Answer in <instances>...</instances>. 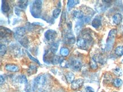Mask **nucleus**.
Segmentation results:
<instances>
[{"label": "nucleus", "instance_id": "obj_26", "mask_svg": "<svg viewBox=\"0 0 123 92\" xmlns=\"http://www.w3.org/2000/svg\"><path fill=\"white\" fill-rule=\"evenodd\" d=\"M18 6L20 8L26 9L28 5V1H18Z\"/></svg>", "mask_w": 123, "mask_h": 92}, {"label": "nucleus", "instance_id": "obj_24", "mask_svg": "<svg viewBox=\"0 0 123 92\" xmlns=\"http://www.w3.org/2000/svg\"><path fill=\"white\" fill-rule=\"evenodd\" d=\"M62 60L63 59L60 57L59 56H54V57H53L52 60V63L53 65H57V64L60 63Z\"/></svg>", "mask_w": 123, "mask_h": 92}, {"label": "nucleus", "instance_id": "obj_15", "mask_svg": "<svg viewBox=\"0 0 123 92\" xmlns=\"http://www.w3.org/2000/svg\"><path fill=\"white\" fill-rule=\"evenodd\" d=\"M92 24V26L93 27L97 29L101 26L102 23H101V21L99 19L95 18L93 19V21H92V24Z\"/></svg>", "mask_w": 123, "mask_h": 92}, {"label": "nucleus", "instance_id": "obj_27", "mask_svg": "<svg viewBox=\"0 0 123 92\" xmlns=\"http://www.w3.org/2000/svg\"><path fill=\"white\" fill-rule=\"evenodd\" d=\"M113 74L117 76H122L123 71L121 68L117 67L115 69L113 70Z\"/></svg>", "mask_w": 123, "mask_h": 92}, {"label": "nucleus", "instance_id": "obj_2", "mask_svg": "<svg viewBox=\"0 0 123 92\" xmlns=\"http://www.w3.org/2000/svg\"><path fill=\"white\" fill-rule=\"evenodd\" d=\"M90 42V37H89V35H85L82 37H79L77 40V45L80 48L85 49Z\"/></svg>", "mask_w": 123, "mask_h": 92}, {"label": "nucleus", "instance_id": "obj_1", "mask_svg": "<svg viewBox=\"0 0 123 92\" xmlns=\"http://www.w3.org/2000/svg\"><path fill=\"white\" fill-rule=\"evenodd\" d=\"M116 32L117 31L115 29H112L110 31L107 40V49L108 51H110L112 49L115 38L116 35Z\"/></svg>", "mask_w": 123, "mask_h": 92}, {"label": "nucleus", "instance_id": "obj_3", "mask_svg": "<svg viewBox=\"0 0 123 92\" xmlns=\"http://www.w3.org/2000/svg\"><path fill=\"white\" fill-rule=\"evenodd\" d=\"M84 80L82 79H77L74 80V81L71 84L70 88L73 90H77L82 86Z\"/></svg>", "mask_w": 123, "mask_h": 92}, {"label": "nucleus", "instance_id": "obj_12", "mask_svg": "<svg viewBox=\"0 0 123 92\" xmlns=\"http://www.w3.org/2000/svg\"><path fill=\"white\" fill-rule=\"evenodd\" d=\"M123 84V81L121 79L119 78H115L112 81V84L115 88H119L122 86Z\"/></svg>", "mask_w": 123, "mask_h": 92}, {"label": "nucleus", "instance_id": "obj_25", "mask_svg": "<svg viewBox=\"0 0 123 92\" xmlns=\"http://www.w3.org/2000/svg\"><path fill=\"white\" fill-rule=\"evenodd\" d=\"M58 47H59V45L57 43H53L51 45L50 48V51L52 54H55L57 52L58 50Z\"/></svg>", "mask_w": 123, "mask_h": 92}, {"label": "nucleus", "instance_id": "obj_29", "mask_svg": "<svg viewBox=\"0 0 123 92\" xmlns=\"http://www.w3.org/2000/svg\"><path fill=\"white\" fill-rule=\"evenodd\" d=\"M61 10L60 9H56L53 11V17L55 18H57L60 14Z\"/></svg>", "mask_w": 123, "mask_h": 92}, {"label": "nucleus", "instance_id": "obj_7", "mask_svg": "<svg viewBox=\"0 0 123 92\" xmlns=\"http://www.w3.org/2000/svg\"><path fill=\"white\" fill-rule=\"evenodd\" d=\"M64 40V43L67 44H73L75 43V37L72 34H66Z\"/></svg>", "mask_w": 123, "mask_h": 92}, {"label": "nucleus", "instance_id": "obj_19", "mask_svg": "<svg viewBox=\"0 0 123 92\" xmlns=\"http://www.w3.org/2000/svg\"><path fill=\"white\" fill-rule=\"evenodd\" d=\"M113 79H112V76L111 75L107 74H105V76H104V79L103 81L106 84H110L112 82Z\"/></svg>", "mask_w": 123, "mask_h": 92}, {"label": "nucleus", "instance_id": "obj_36", "mask_svg": "<svg viewBox=\"0 0 123 92\" xmlns=\"http://www.w3.org/2000/svg\"></svg>", "mask_w": 123, "mask_h": 92}, {"label": "nucleus", "instance_id": "obj_6", "mask_svg": "<svg viewBox=\"0 0 123 92\" xmlns=\"http://www.w3.org/2000/svg\"><path fill=\"white\" fill-rule=\"evenodd\" d=\"M42 1H34L32 4V6L31 7V10L32 11H35V14H37V12L40 11L41 8H42Z\"/></svg>", "mask_w": 123, "mask_h": 92}, {"label": "nucleus", "instance_id": "obj_18", "mask_svg": "<svg viewBox=\"0 0 123 92\" xmlns=\"http://www.w3.org/2000/svg\"><path fill=\"white\" fill-rule=\"evenodd\" d=\"M37 72V65H31L29 67V68H28L27 70L28 74L30 75H32L35 74Z\"/></svg>", "mask_w": 123, "mask_h": 92}, {"label": "nucleus", "instance_id": "obj_11", "mask_svg": "<svg viewBox=\"0 0 123 92\" xmlns=\"http://www.w3.org/2000/svg\"><path fill=\"white\" fill-rule=\"evenodd\" d=\"M66 79H67V82L69 84H72V82L74 80V75L73 73L72 72L69 71L67 72L65 74Z\"/></svg>", "mask_w": 123, "mask_h": 92}, {"label": "nucleus", "instance_id": "obj_5", "mask_svg": "<svg viewBox=\"0 0 123 92\" xmlns=\"http://www.w3.org/2000/svg\"><path fill=\"white\" fill-rule=\"evenodd\" d=\"M70 66L74 71H79L82 67V62L78 59H74L71 62Z\"/></svg>", "mask_w": 123, "mask_h": 92}, {"label": "nucleus", "instance_id": "obj_34", "mask_svg": "<svg viewBox=\"0 0 123 92\" xmlns=\"http://www.w3.org/2000/svg\"><path fill=\"white\" fill-rule=\"evenodd\" d=\"M4 81V79L2 75H1V84H2Z\"/></svg>", "mask_w": 123, "mask_h": 92}, {"label": "nucleus", "instance_id": "obj_22", "mask_svg": "<svg viewBox=\"0 0 123 92\" xmlns=\"http://www.w3.org/2000/svg\"><path fill=\"white\" fill-rule=\"evenodd\" d=\"M115 53L117 56H122L123 55V46H119L115 50Z\"/></svg>", "mask_w": 123, "mask_h": 92}, {"label": "nucleus", "instance_id": "obj_32", "mask_svg": "<svg viewBox=\"0 0 123 92\" xmlns=\"http://www.w3.org/2000/svg\"><path fill=\"white\" fill-rule=\"evenodd\" d=\"M26 52H27V54H28V57H29V58H30V59H31V60H33V61H34V62H36V63H37V64H39V65H40V62H39L38 61V60H37V59H36V58H34V57H32V55H31V54L29 53H28V51H26Z\"/></svg>", "mask_w": 123, "mask_h": 92}, {"label": "nucleus", "instance_id": "obj_21", "mask_svg": "<svg viewBox=\"0 0 123 92\" xmlns=\"http://www.w3.org/2000/svg\"><path fill=\"white\" fill-rule=\"evenodd\" d=\"M60 53L61 55H62V57H67L69 54V50L67 48L62 47L60 49Z\"/></svg>", "mask_w": 123, "mask_h": 92}, {"label": "nucleus", "instance_id": "obj_30", "mask_svg": "<svg viewBox=\"0 0 123 92\" xmlns=\"http://www.w3.org/2000/svg\"><path fill=\"white\" fill-rule=\"evenodd\" d=\"M19 82L21 83H27V80L26 77L25 75H22L19 77Z\"/></svg>", "mask_w": 123, "mask_h": 92}, {"label": "nucleus", "instance_id": "obj_4", "mask_svg": "<svg viewBox=\"0 0 123 92\" xmlns=\"http://www.w3.org/2000/svg\"><path fill=\"white\" fill-rule=\"evenodd\" d=\"M57 36V32L52 29H48L45 32L44 34V36L45 38L49 41H52L55 40Z\"/></svg>", "mask_w": 123, "mask_h": 92}, {"label": "nucleus", "instance_id": "obj_31", "mask_svg": "<svg viewBox=\"0 0 123 92\" xmlns=\"http://www.w3.org/2000/svg\"><path fill=\"white\" fill-rule=\"evenodd\" d=\"M60 65H61V66L62 67H68V65H69V63H68V62L66 61L65 60H62V61L60 63Z\"/></svg>", "mask_w": 123, "mask_h": 92}, {"label": "nucleus", "instance_id": "obj_14", "mask_svg": "<svg viewBox=\"0 0 123 92\" xmlns=\"http://www.w3.org/2000/svg\"><path fill=\"white\" fill-rule=\"evenodd\" d=\"M1 9H2V12H7L10 10V6H9V5L8 2L7 1H5V0H3L2 1V7H1Z\"/></svg>", "mask_w": 123, "mask_h": 92}, {"label": "nucleus", "instance_id": "obj_35", "mask_svg": "<svg viewBox=\"0 0 123 92\" xmlns=\"http://www.w3.org/2000/svg\"><path fill=\"white\" fill-rule=\"evenodd\" d=\"M26 92H30V91H29V90H27Z\"/></svg>", "mask_w": 123, "mask_h": 92}, {"label": "nucleus", "instance_id": "obj_20", "mask_svg": "<svg viewBox=\"0 0 123 92\" xmlns=\"http://www.w3.org/2000/svg\"><path fill=\"white\" fill-rule=\"evenodd\" d=\"M45 81H46V79L44 75H40L35 79L36 82L38 84H44Z\"/></svg>", "mask_w": 123, "mask_h": 92}, {"label": "nucleus", "instance_id": "obj_9", "mask_svg": "<svg viewBox=\"0 0 123 92\" xmlns=\"http://www.w3.org/2000/svg\"><path fill=\"white\" fill-rule=\"evenodd\" d=\"M5 69L12 72H17L19 71V68L18 65H5Z\"/></svg>", "mask_w": 123, "mask_h": 92}, {"label": "nucleus", "instance_id": "obj_33", "mask_svg": "<svg viewBox=\"0 0 123 92\" xmlns=\"http://www.w3.org/2000/svg\"><path fill=\"white\" fill-rule=\"evenodd\" d=\"M85 90H86V92H95L94 89L91 87H87L85 89Z\"/></svg>", "mask_w": 123, "mask_h": 92}, {"label": "nucleus", "instance_id": "obj_13", "mask_svg": "<svg viewBox=\"0 0 123 92\" xmlns=\"http://www.w3.org/2000/svg\"><path fill=\"white\" fill-rule=\"evenodd\" d=\"M26 33V29L23 27H18L15 29V34L18 37H23Z\"/></svg>", "mask_w": 123, "mask_h": 92}, {"label": "nucleus", "instance_id": "obj_28", "mask_svg": "<svg viewBox=\"0 0 123 92\" xmlns=\"http://www.w3.org/2000/svg\"><path fill=\"white\" fill-rule=\"evenodd\" d=\"M0 51H1V55H4L7 51V47L5 45H1V48H0Z\"/></svg>", "mask_w": 123, "mask_h": 92}, {"label": "nucleus", "instance_id": "obj_23", "mask_svg": "<svg viewBox=\"0 0 123 92\" xmlns=\"http://www.w3.org/2000/svg\"><path fill=\"white\" fill-rule=\"evenodd\" d=\"M90 66L91 68L93 70H96L98 68L97 62L95 61V60L94 58H92L90 61Z\"/></svg>", "mask_w": 123, "mask_h": 92}, {"label": "nucleus", "instance_id": "obj_37", "mask_svg": "<svg viewBox=\"0 0 123 92\" xmlns=\"http://www.w3.org/2000/svg\"></svg>", "mask_w": 123, "mask_h": 92}, {"label": "nucleus", "instance_id": "obj_10", "mask_svg": "<svg viewBox=\"0 0 123 92\" xmlns=\"http://www.w3.org/2000/svg\"><path fill=\"white\" fill-rule=\"evenodd\" d=\"M83 25V21L82 19H80L77 22L75 26V31L77 35H78L79 33L81 31Z\"/></svg>", "mask_w": 123, "mask_h": 92}, {"label": "nucleus", "instance_id": "obj_17", "mask_svg": "<svg viewBox=\"0 0 123 92\" xmlns=\"http://www.w3.org/2000/svg\"><path fill=\"white\" fill-rule=\"evenodd\" d=\"M73 16L78 19H82L83 17V12L80 10H74L73 12Z\"/></svg>", "mask_w": 123, "mask_h": 92}, {"label": "nucleus", "instance_id": "obj_16", "mask_svg": "<svg viewBox=\"0 0 123 92\" xmlns=\"http://www.w3.org/2000/svg\"><path fill=\"white\" fill-rule=\"evenodd\" d=\"M79 1H72V0H69L67 3V8L68 11L70 10L75 5L78 4Z\"/></svg>", "mask_w": 123, "mask_h": 92}, {"label": "nucleus", "instance_id": "obj_8", "mask_svg": "<svg viewBox=\"0 0 123 92\" xmlns=\"http://www.w3.org/2000/svg\"><path fill=\"white\" fill-rule=\"evenodd\" d=\"M113 22L116 25H119L121 23L123 20V16L121 14L117 13L115 14L112 17Z\"/></svg>", "mask_w": 123, "mask_h": 92}]
</instances>
